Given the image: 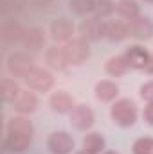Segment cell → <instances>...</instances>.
<instances>
[{"mask_svg":"<svg viewBox=\"0 0 153 154\" xmlns=\"http://www.w3.org/2000/svg\"><path fill=\"white\" fill-rule=\"evenodd\" d=\"M110 116L112 122L119 127H132L137 122L139 116V108L132 99H119L115 100L110 108Z\"/></svg>","mask_w":153,"mask_h":154,"instance_id":"1","label":"cell"},{"mask_svg":"<svg viewBox=\"0 0 153 154\" xmlns=\"http://www.w3.org/2000/svg\"><path fill=\"white\" fill-rule=\"evenodd\" d=\"M63 54H65V59L69 65H74V66H79L83 65L88 56H90V48H88V41L83 38H72L69 39L63 47Z\"/></svg>","mask_w":153,"mask_h":154,"instance_id":"2","label":"cell"},{"mask_svg":"<svg viewBox=\"0 0 153 154\" xmlns=\"http://www.w3.org/2000/svg\"><path fill=\"white\" fill-rule=\"evenodd\" d=\"M24 84L33 90V91H49L52 86H54V77L49 70H43V68H38L34 66L27 75L24 77Z\"/></svg>","mask_w":153,"mask_h":154,"instance_id":"3","label":"cell"},{"mask_svg":"<svg viewBox=\"0 0 153 154\" xmlns=\"http://www.w3.org/2000/svg\"><path fill=\"white\" fill-rule=\"evenodd\" d=\"M33 68H34V57L29 56V52H15L7 57V70L11 75L24 79Z\"/></svg>","mask_w":153,"mask_h":154,"instance_id":"4","label":"cell"},{"mask_svg":"<svg viewBox=\"0 0 153 154\" xmlns=\"http://www.w3.org/2000/svg\"><path fill=\"white\" fill-rule=\"evenodd\" d=\"M105 29H106V22L97 18V16L86 18L79 25L81 38L86 41H99L101 38H105Z\"/></svg>","mask_w":153,"mask_h":154,"instance_id":"5","label":"cell"},{"mask_svg":"<svg viewBox=\"0 0 153 154\" xmlns=\"http://www.w3.org/2000/svg\"><path fill=\"white\" fill-rule=\"evenodd\" d=\"M47 147L52 154H70L74 149V138L65 131H54L47 140Z\"/></svg>","mask_w":153,"mask_h":154,"instance_id":"6","label":"cell"},{"mask_svg":"<svg viewBox=\"0 0 153 154\" xmlns=\"http://www.w3.org/2000/svg\"><path fill=\"white\" fill-rule=\"evenodd\" d=\"M128 34L135 39H150L153 36V20L148 16H137L128 22Z\"/></svg>","mask_w":153,"mask_h":154,"instance_id":"7","label":"cell"},{"mask_svg":"<svg viewBox=\"0 0 153 154\" xmlns=\"http://www.w3.org/2000/svg\"><path fill=\"white\" fill-rule=\"evenodd\" d=\"M124 59L128 61V66L130 68H135V70H144L146 68V65H148V61H150V52L144 48V47H141V45H132V47H128L126 50H124Z\"/></svg>","mask_w":153,"mask_h":154,"instance_id":"8","label":"cell"},{"mask_svg":"<svg viewBox=\"0 0 153 154\" xmlns=\"http://www.w3.org/2000/svg\"><path fill=\"white\" fill-rule=\"evenodd\" d=\"M69 115H70V124L79 131H86L94 125V111L86 104H76V108Z\"/></svg>","mask_w":153,"mask_h":154,"instance_id":"9","label":"cell"},{"mask_svg":"<svg viewBox=\"0 0 153 154\" xmlns=\"http://www.w3.org/2000/svg\"><path fill=\"white\" fill-rule=\"evenodd\" d=\"M49 32H50V38L54 39V41H65V43H67L69 39H72L74 23H72V20H69V18H65V16L56 18V20L50 23Z\"/></svg>","mask_w":153,"mask_h":154,"instance_id":"10","label":"cell"},{"mask_svg":"<svg viewBox=\"0 0 153 154\" xmlns=\"http://www.w3.org/2000/svg\"><path fill=\"white\" fill-rule=\"evenodd\" d=\"M11 104H13V108H15L18 113L29 115V113L36 111V108H38V99H36L34 91L27 88V90H20L18 97H16Z\"/></svg>","mask_w":153,"mask_h":154,"instance_id":"11","label":"cell"},{"mask_svg":"<svg viewBox=\"0 0 153 154\" xmlns=\"http://www.w3.org/2000/svg\"><path fill=\"white\" fill-rule=\"evenodd\" d=\"M49 104L52 108V111L56 113H70L74 108H76V100L70 93H67L65 90H58L50 95L49 99Z\"/></svg>","mask_w":153,"mask_h":154,"instance_id":"12","label":"cell"},{"mask_svg":"<svg viewBox=\"0 0 153 154\" xmlns=\"http://www.w3.org/2000/svg\"><path fill=\"white\" fill-rule=\"evenodd\" d=\"M33 142V136L20 133H7L4 140V149L9 152H24Z\"/></svg>","mask_w":153,"mask_h":154,"instance_id":"13","label":"cell"},{"mask_svg":"<svg viewBox=\"0 0 153 154\" xmlns=\"http://www.w3.org/2000/svg\"><path fill=\"white\" fill-rule=\"evenodd\" d=\"M128 22H121V20H112L106 22V29H105V38L112 43H119L124 38H128Z\"/></svg>","mask_w":153,"mask_h":154,"instance_id":"14","label":"cell"},{"mask_svg":"<svg viewBox=\"0 0 153 154\" xmlns=\"http://www.w3.org/2000/svg\"><path fill=\"white\" fill-rule=\"evenodd\" d=\"M94 91H96V99L97 100H101V102H112L119 95V86L115 84L114 81L105 79V81H99L96 84Z\"/></svg>","mask_w":153,"mask_h":154,"instance_id":"15","label":"cell"},{"mask_svg":"<svg viewBox=\"0 0 153 154\" xmlns=\"http://www.w3.org/2000/svg\"><path fill=\"white\" fill-rule=\"evenodd\" d=\"M22 45L29 50H40L43 48L45 45V32L40 29V27H33L29 31H25L24 39H22Z\"/></svg>","mask_w":153,"mask_h":154,"instance_id":"16","label":"cell"},{"mask_svg":"<svg viewBox=\"0 0 153 154\" xmlns=\"http://www.w3.org/2000/svg\"><path fill=\"white\" fill-rule=\"evenodd\" d=\"M115 9H117L119 16L124 18L126 22H130V20L141 16V7H139V4H137L135 0H119V2L115 4Z\"/></svg>","mask_w":153,"mask_h":154,"instance_id":"17","label":"cell"},{"mask_svg":"<svg viewBox=\"0 0 153 154\" xmlns=\"http://www.w3.org/2000/svg\"><path fill=\"white\" fill-rule=\"evenodd\" d=\"M7 133H20V134H34V127L31 124V120H27L25 116H13L7 122Z\"/></svg>","mask_w":153,"mask_h":154,"instance_id":"18","label":"cell"},{"mask_svg":"<svg viewBox=\"0 0 153 154\" xmlns=\"http://www.w3.org/2000/svg\"><path fill=\"white\" fill-rule=\"evenodd\" d=\"M105 70H106L108 75L121 77V75H124V74L130 70V66H128V61L124 59V56L121 54V56H114V57H110V59L106 61Z\"/></svg>","mask_w":153,"mask_h":154,"instance_id":"19","label":"cell"},{"mask_svg":"<svg viewBox=\"0 0 153 154\" xmlns=\"http://www.w3.org/2000/svg\"><path fill=\"white\" fill-rule=\"evenodd\" d=\"M83 151L90 154H101L105 151V138L101 133H88L83 138Z\"/></svg>","mask_w":153,"mask_h":154,"instance_id":"20","label":"cell"},{"mask_svg":"<svg viewBox=\"0 0 153 154\" xmlns=\"http://www.w3.org/2000/svg\"><path fill=\"white\" fill-rule=\"evenodd\" d=\"M24 34H25V31L15 22H7L2 25V39L5 43H18V41L22 43Z\"/></svg>","mask_w":153,"mask_h":154,"instance_id":"21","label":"cell"},{"mask_svg":"<svg viewBox=\"0 0 153 154\" xmlns=\"http://www.w3.org/2000/svg\"><path fill=\"white\" fill-rule=\"evenodd\" d=\"M20 90H22V88L18 86V82H16L15 79L5 77V79H2V82H0V97H2L4 102H13V100L18 97Z\"/></svg>","mask_w":153,"mask_h":154,"instance_id":"22","label":"cell"},{"mask_svg":"<svg viewBox=\"0 0 153 154\" xmlns=\"http://www.w3.org/2000/svg\"><path fill=\"white\" fill-rule=\"evenodd\" d=\"M45 61L49 63V66L56 68V70H63L69 63L65 59V54H63V48L60 47H50L47 52H45Z\"/></svg>","mask_w":153,"mask_h":154,"instance_id":"23","label":"cell"},{"mask_svg":"<svg viewBox=\"0 0 153 154\" xmlns=\"http://www.w3.org/2000/svg\"><path fill=\"white\" fill-rule=\"evenodd\" d=\"M69 4H70V9L79 16L94 13V7H96V0H70Z\"/></svg>","mask_w":153,"mask_h":154,"instance_id":"24","label":"cell"},{"mask_svg":"<svg viewBox=\"0 0 153 154\" xmlns=\"http://www.w3.org/2000/svg\"><path fill=\"white\" fill-rule=\"evenodd\" d=\"M115 11V4L114 0H96V7H94V13L97 18L105 20L108 16H112V13Z\"/></svg>","mask_w":153,"mask_h":154,"instance_id":"25","label":"cell"},{"mask_svg":"<svg viewBox=\"0 0 153 154\" xmlns=\"http://www.w3.org/2000/svg\"><path fill=\"white\" fill-rule=\"evenodd\" d=\"M133 154H153V138L150 136H142L139 140H135L133 147H132Z\"/></svg>","mask_w":153,"mask_h":154,"instance_id":"26","label":"cell"},{"mask_svg":"<svg viewBox=\"0 0 153 154\" xmlns=\"http://www.w3.org/2000/svg\"><path fill=\"white\" fill-rule=\"evenodd\" d=\"M141 97H142V100H146V102H153V79L151 81H148V82H144L142 86H141Z\"/></svg>","mask_w":153,"mask_h":154,"instance_id":"27","label":"cell"},{"mask_svg":"<svg viewBox=\"0 0 153 154\" xmlns=\"http://www.w3.org/2000/svg\"><path fill=\"white\" fill-rule=\"evenodd\" d=\"M142 116H144V120H146L150 125H153V102H148V104L144 106Z\"/></svg>","mask_w":153,"mask_h":154,"instance_id":"28","label":"cell"},{"mask_svg":"<svg viewBox=\"0 0 153 154\" xmlns=\"http://www.w3.org/2000/svg\"><path fill=\"white\" fill-rule=\"evenodd\" d=\"M144 70H146L148 74H151V75H153V54L150 56V61H148V65H146V68H144Z\"/></svg>","mask_w":153,"mask_h":154,"instance_id":"29","label":"cell"},{"mask_svg":"<svg viewBox=\"0 0 153 154\" xmlns=\"http://www.w3.org/2000/svg\"><path fill=\"white\" fill-rule=\"evenodd\" d=\"M103 154H119V152H115V151H106V152H103Z\"/></svg>","mask_w":153,"mask_h":154,"instance_id":"30","label":"cell"},{"mask_svg":"<svg viewBox=\"0 0 153 154\" xmlns=\"http://www.w3.org/2000/svg\"><path fill=\"white\" fill-rule=\"evenodd\" d=\"M77 154H90V152H86V151H81V152H77Z\"/></svg>","mask_w":153,"mask_h":154,"instance_id":"31","label":"cell"},{"mask_svg":"<svg viewBox=\"0 0 153 154\" xmlns=\"http://www.w3.org/2000/svg\"><path fill=\"white\" fill-rule=\"evenodd\" d=\"M7 2H9V0H2V4H4V5H5V4H7Z\"/></svg>","mask_w":153,"mask_h":154,"instance_id":"32","label":"cell"},{"mask_svg":"<svg viewBox=\"0 0 153 154\" xmlns=\"http://www.w3.org/2000/svg\"><path fill=\"white\" fill-rule=\"evenodd\" d=\"M144 2H150V4H153V0H144Z\"/></svg>","mask_w":153,"mask_h":154,"instance_id":"33","label":"cell"}]
</instances>
